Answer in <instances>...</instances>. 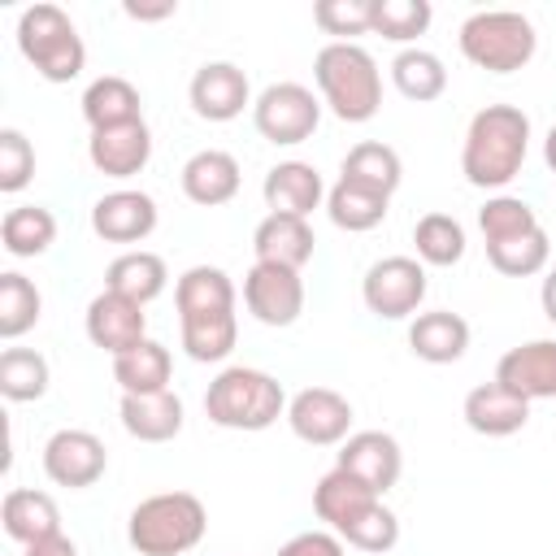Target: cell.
<instances>
[{"label":"cell","mask_w":556,"mask_h":556,"mask_svg":"<svg viewBox=\"0 0 556 556\" xmlns=\"http://www.w3.org/2000/svg\"><path fill=\"white\" fill-rule=\"evenodd\" d=\"M408 348L417 361L426 365H452L469 352V321L452 308H434V313H417L408 326Z\"/></svg>","instance_id":"obj_22"},{"label":"cell","mask_w":556,"mask_h":556,"mask_svg":"<svg viewBox=\"0 0 556 556\" xmlns=\"http://www.w3.org/2000/svg\"><path fill=\"white\" fill-rule=\"evenodd\" d=\"M313 78L321 91V104L339 122H369L382 109V70L361 43L330 39L313 56Z\"/></svg>","instance_id":"obj_2"},{"label":"cell","mask_w":556,"mask_h":556,"mask_svg":"<svg viewBox=\"0 0 556 556\" xmlns=\"http://www.w3.org/2000/svg\"><path fill=\"white\" fill-rule=\"evenodd\" d=\"M313 22L326 35H339V43H352V35L374 30V0H317Z\"/></svg>","instance_id":"obj_41"},{"label":"cell","mask_w":556,"mask_h":556,"mask_svg":"<svg viewBox=\"0 0 556 556\" xmlns=\"http://www.w3.org/2000/svg\"><path fill=\"white\" fill-rule=\"evenodd\" d=\"M83 117L91 130H109V126H126V122H139L143 117V100H139V87L122 74H100L87 83L83 91Z\"/></svg>","instance_id":"obj_25"},{"label":"cell","mask_w":556,"mask_h":556,"mask_svg":"<svg viewBox=\"0 0 556 556\" xmlns=\"http://www.w3.org/2000/svg\"><path fill=\"white\" fill-rule=\"evenodd\" d=\"M17 52L48 83H74L87 65V43L61 4H30L17 17Z\"/></svg>","instance_id":"obj_6"},{"label":"cell","mask_w":556,"mask_h":556,"mask_svg":"<svg viewBox=\"0 0 556 556\" xmlns=\"http://www.w3.org/2000/svg\"><path fill=\"white\" fill-rule=\"evenodd\" d=\"M539 304H543V317L556 326V265L543 274V287H539Z\"/></svg>","instance_id":"obj_47"},{"label":"cell","mask_w":556,"mask_h":556,"mask_svg":"<svg viewBox=\"0 0 556 556\" xmlns=\"http://www.w3.org/2000/svg\"><path fill=\"white\" fill-rule=\"evenodd\" d=\"M22 556H78V547H74V539H65V534L56 530V534H43V539L26 543Z\"/></svg>","instance_id":"obj_45"},{"label":"cell","mask_w":556,"mask_h":556,"mask_svg":"<svg viewBox=\"0 0 556 556\" xmlns=\"http://www.w3.org/2000/svg\"><path fill=\"white\" fill-rule=\"evenodd\" d=\"M313 226L304 217H282V213H265L261 226L252 230V252L261 265H282V269H304L313 261Z\"/></svg>","instance_id":"obj_21"},{"label":"cell","mask_w":556,"mask_h":556,"mask_svg":"<svg viewBox=\"0 0 556 556\" xmlns=\"http://www.w3.org/2000/svg\"><path fill=\"white\" fill-rule=\"evenodd\" d=\"M261 195H265V208L269 213H282V217H304L326 200V182L317 174V165L308 161H278L265 182H261Z\"/></svg>","instance_id":"obj_20"},{"label":"cell","mask_w":556,"mask_h":556,"mask_svg":"<svg viewBox=\"0 0 556 556\" xmlns=\"http://www.w3.org/2000/svg\"><path fill=\"white\" fill-rule=\"evenodd\" d=\"M104 469H109V452L91 430L65 426L43 443V473L56 486H70V491L96 486L104 478Z\"/></svg>","instance_id":"obj_11"},{"label":"cell","mask_w":556,"mask_h":556,"mask_svg":"<svg viewBox=\"0 0 556 556\" xmlns=\"http://www.w3.org/2000/svg\"><path fill=\"white\" fill-rule=\"evenodd\" d=\"M460 52L469 65L486 70V74H517L530 65L534 48H539V35H534V22L517 9H482V13H469L460 22Z\"/></svg>","instance_id":"obj_5"},{"label":"cell","mask_w":556,"mask_h":556,"mask_svg":"<svg viewBox=\"0 0 556 556\" xmlns=\"http://www.w3.org/2000/svg\"><path fill=\"white\" fill-rule=\"evenodd\" d=\"M339 178L356 182V187H369L378 195H395V187L404 182V161H400V152L391 143L365 139V143L348 148V156L339 165Z\"/></svg>","instance_id":"obj_30"},{"label":"cell","mask_w":556,"mask_h":556,"mask_svg":"<svg viewBox=\"0 0 556 556\" xmlns=\"http://www.w3.org/2000/svg\"><path fill=\"white\" fill-rule=\"evenodd\" d=\"M243 304L261 326H291L304 313V278L282 265H252L243 274Z\"/></svg>","instance_id":"obj_10"},{"label":"cell","mask_w":556,"mask_h":556,"mask_svg":"<svg viewBox=\"0 0 556 556\" xmlns=\"http://www.w3.org/2000/svg\"><path fill=\"white\" fill-rule=\"evenodd\" d=\"M430 17V0H374V35L391 43H413L417 35H426Z\"/></svg>","instance_id":"obj_39"},{"label":"cell","mask_w":556,"mask_h":556,"mask_svg":"<svg viewBox=\"0 0 556 556\" xmlns=\"http://www.w3.org/2000/svg\"><path fill=\"white\" fill-rule=\"evenodd\" d=\"M204 417L222 430H269L287 417V391L265 369L226 365L204 391Z\"/></svg>","instance_id":"obj_3"},{"label":"cell","mask_w":556,"mask_h":556,"mask_svg":"<svg viewBox=\"0 0 556 556\" xmlns=\"http://www.w3.org/2000/svg\"><path fill=\"white\" fill-rule=\"evenodd\" d=\"M495 382L534 400H556V339H530L500 356Z\"/></svg>","instance_id":"obj_16"},{"label":"cell","mask_w":556,"mask_h":556,"mask_svg":"<svg viewBox=\"0 0 556 556\" xmlns=\"http://www.w3.org/2000/svg\"><path fill=\"white\" fill-rule=\"evenodd\" d=\"M543 161H547V169L556 174V126H552L547 139H543Z\"/></svg>","instance_id":"obj_48"},{"label":"cell","mask_w":556,"mask_h":556,"mask_svg":"<svg viewBox=\"0 0 556 556\" xmlns=\"http://www.w3.org/2000/svg\"><path fill=\"white\" fill-rule=\"evenodd\" d=\"M122 426L130 439L139 443H169L182 421H187V408L174 391H152V395H122Z\"/></svg>","instance_id":"obj_23"},{"label":"cell","mask_w":556,"mask_h":556,"mask_svg":"<svg viewBox=\"0 0 556 556\" xmlns=\"http://www.w3.org/2000/svg\"><path fill=\"white\" fill-rule=\"evenodd\" d=\"M187 100H191L195 117H204V122H235L248 104H256L252 87H248V74L235 61H204L191 74Z\"/></svg>","instance_id":"obj_12"},{"label":"cell","mask_w":556,"mask_h":556,"mask_svg":"<svg viewBox=\"0 0 556 556\" xmlns=\"http://www.w3.org/2000/svg\"><path fill=\"white\" fill-rule=\"evenodd\" d=\"M460 417L473 434H486V439H508L517 430H526L530 421V400L508 391L504 382H482L465 395L460 404Z\"/></svg>","instance_id":"obj_18"},{"label":"cell","mask_w":556,"mask_h":556,"mask_svg":"<svg viewBox=\"0 0 556 556\" xmlns=\"http://www.w3.org/2000/svg\"><path fill=\"white\" fill-rule=\"evenodd\" d=\"M122 13L135 17V22H161V17H174L178 4H174V0H161V4H135V0H126Z\"/></svg>","instance_id":"obj_46"},{"label":"cell","mask_w":556,"mask_h":556,"mask_svg":"<svg viewBox=\"0 0 556 556\" xmlns=\"http://www.w3.org/2000/svg\"><path fill=\"white\" fill-rule=\"evenodd\" d=\"M48 382H52V369H48L43 352H35V348H4L0 352V395L9 404L43 400Z\"/></svg>","instance_id":"obj_34"},{"label":"cell","mask_w":556,"mask_h":556,"mask_svg":"<svg viewBox=\"0 0 556 556\" xmlns=\"http://www.w3.org/2000/svg\"><path fill=\"white\" fill-rule=\"evenodd\" d=\"M0 526L13 543H35L43 534H56L61 530V513H56V500L48 491H30V486H13L0 504Z\"/></svg>","instance_id":"obj_27"},{"label":"cell","mask_w":556,"mask_h":556,"mask_svg":"<svg viewBox=\"0 0 556 556\" xmlns=\"http://www.w3.org/2000/svg\"><path fill=\"white\" fill-rule=\"evenodd\" d=\"M208 530L204 500L191 491H156L126 517V539L139 556H182Z\"/></svg>","instance_id":"obj_4"},{"label":"cell","mask_w":556,"mask_h":556,"mask_svg":"<svg viewBox=\"0 0 556 556\" xmlns=\"http://www.w3.org/2000/svg\"><path fill=\"white\" fill-rule=\"evenodd\" d=\"M156 200L139 187H117V191H104L96 204H91V230L104 239V243H143L152 230H156Z\"/></svg>","instance_id":"obj_14"},{"label":"cell","mask_w":556,"mask_h":556,"mask_svg":"<svg viewBox=\"0 0 556 556\" xmlns=\"http://www.w3.org/2000/svg\"><path fill=\"white\" fill-rule=\"evenodd\" d=\"M391 83L404 100H417V104H430L447 91V65L430 52V48H400L395 61H391Z\"/></svg>","instance_id":"obj_31"},{"label":"cell","mask_w":556,"mask_h":556,"mask_svg":"<svg viewBox=\"0 0 556 556\" xmlns=\"http://www.w3.org/2000/svg\"><path fill=\"white\" fill-rule=\"evenodd\" d=\"M174 308L178 321L182 317H200V313H235V282L226 269L217 265H191L178 274L174 282Z\"/></svg>","instance_id":"obj_26"},{"label":"cell","mask_w":556,"mask_h":556,"mask_svg":"<svg viewBox=\"0 0 556 556\" xmlns=\"http://www.w3.org/2000/svg\"><path fill=\"white\" fill-rule=\"evenodd\" d=\"M87 161L96 165V174L104 178H135L148 161H152V130L148 122H126V126H109V130H91L87 139Z\"/></svg>","instance_id":"obj_17"},{"label":"cell","mask_w":556,"mask_h":556,"mask_svg":"<svg viewBox=\"0 0 556 556\" xmlns=\"http://www.w3.org/2000/svg\"><path fill=\"white\" fill-rule=\"evenodd\" d=\"M426 265L417 256H382L361 278V300L382 321H404L426 300Z\"/></svg>","instance_id":"obj_8"},{"label":"cell","mask_w":556,"mask_h":556,"mask_svg":"<svg viewBox=\"0 0 556 556\" xmlns=\"http://www.w3.org/2000/svg\"><path fill=\"white\" fill-rule=\"evenodd\" d=\"M465 243H469L465 239V226L452 213H426L413 226V248H417V261L421 265L447 269V265H456L465 256Z\"/></svg>","instance_id":"obj_36"},{"label":"cell","mask_w":556,"mask_h":556,"mask_svg":"<svg viewBox=\"0 0 556 556\" xmlns=\"http://www.w3.org/2000/svg\"><path fill=\"white\" fill-rule=\"evenodd\" d=\"M539 226V213L521 200V195H491L482 208H478V230L486 243H500V239H513V235H526Z\"/></svg>","instance_id":"obj_40"},{"label":"cell","mask_w":556,"mask_h":556,"mask_svg":"<svg viewBox=\"0 0 556 556\" xmlns=\"http://www.w3.org/2000/svg\"><path fill=\"white\" fill-rule=\"evenodd\" d=\"M486 261L504 274V278H534L547 269L552 261V243H547V230L534 226L526 235H513V239H500V243H486Z\"/></svg>","instance_id":"obj_37"},{"label":"cell","mask_w":556,"mask_h":556,"mask_svg":"<svg viewBox=\"0 0 556 556\" xmlns=\"http://www.w3.org/2000/svg\"><path fill=\"white\" fill-rule=\"evenodd\" d=\"M178 182H182V195H187L191 204L217 208V204H230V200L239 195L243 174H239V161H235L226 148H200L195 156H187Z\"/></svg>","instance_id":"obj_19"},{"label":"cell","mask_w":556,"mask_h":556,"mask_svg":"<svg viewBox=\"0 0 556 556\" xmlns=\"http://www.w3.org/2000/svg\"><path fill=\"white\" fill-rule=\"evenodd\" d=\"M0 243L9 256L26 261V256H43L56 243V217L43 204H17L4 213L0 222Z\"/></svg>","instance_id":"obj_32"},{"label":"cell","mask_w":556,"mask_h":556,"mask_svg":"<svg viewBox=\"0 0 556 556\" xmlns=\"http://www.w3.org/2000/svg\"><path fill=\"white\" fill-rule=\"evenodd\" d=\"M178 330H182V348H187L191 361L217 365V361H226L235 352L239 317L235 313H200V317H182Z\"/></svg>","instance_id":"obj_35"},{"label":"cell","mask_w":556,"mask_h":556,"mask_svg":"<svg viewBox=\"0 0 556 556\" xmlns=\"http://www.w3.org/2000/svg\"><path fill=\"white\" fill-rule=\"evenodd\" d=\"M39 313H43L39 287L17 269L0 274V339H22L26 330H35Z\"/></svg>","instance_id":"obj_38"},{"label":"cell","mask_w":556,"mask_h":556,"mask_svg":"<svg viewBox=\"0 0 556 556\" xmlns=\"http://www.w3.org/2000/svg\"><path fill=\"white\" fill-rule=\"evenodd\" d=\"M526 152H530V117L517 104H486L469 117L460 174L469 187L500 191L521 174Z\"/></svg>","instance_id":"obj_1"},{"label":"cell","mask_w":556,"mask_h":556,"mask_svg":"<svg viewBox=\"0 0 556 556\" xmlns=\"http://www.w3.org/2000/svg\"><path fill=\"white\" fill-rule=\"evenodd\" d=\"M382 495L378 491H369L361 478H352L348 469H330V473H321L317 478V486H313V513L334 530V534H343L365 508H374Z\"/></svg>","instance_id":"obj_24"},{"label":"cell","mask_w":556,"mask_h":556,"mask_svg":"<svg viewBox=\"0 0 556 556\" xmlns=\"http://www.w3.org/2000/svg\"><path fill=\"white\" fill-rule=\"evenodd\" d=\"M287 426L300 443L334 447L352 434V404L334 387H304L287 400Z\"/></svg>","instance_id":"obj_9"},{"label":"cell","mask_w":556,"mask_h":556,"mask_svg":"<svg viewBox=\"0 0 556 556\" xmlns=\"http://www.w3.org/2000/svg\"><path fill=\"white\" fill-rule=\"evenodd\" d=\"M334 469H348V473L361 478L369 491L387 495V491L400 482L404 452H400L395 434H387V430H352V434L339 443Z\"/></svg>","instance_id":"obj_13"},{"label":"cell","mask_w":556,"mask_h":556,"mask_svg":"<svg viewBox=\"0 0 556 556\" xmlns=\"http://www.w3.org/2000/svg\"><path fill=\"white\" fill-rule=\"evenodd\" d=\"M30 178H35V148L17 126H4L0 130V191L17 195Z\"/></svg>","instance_id":"obj_43"},{"label":"cell","mask_w":556,"mask_h":556,"mask_svg":"<svg viewBox=\"0 0 556 556\" xmlns=\"http://www.w3.org/2000/svg\"><path fill=\"white\" fill-rule=\"evenodd\" d=\"M339 539L352 543V547H361V552H391V547L400 543V517L378 500V504L365 508Z\"/></svg>","instance_id":"obj_42"},{"label":"cell","mask_w":556,"mask_h":556,"mask_svg":"<svg viewBox=\"0 0 556 556\" xmlns=\"http://www.w3.org/2000/svg\"><path fill=\"white\" fill-rule=\"evenodd\" d=\"M387 208H391V195H378V191L356 187V182H343V178L326 191V213H330V222H334L339 230H348V235H365V230L382 226Z\"/></svg>","instance_id":"obj_33"},{"label":"cell","mask_w":556,"mask_h":556,"mask_svg":"<svg viewBox=\"0 0 556 556\" xmlns=\"http://www.w3.org/2000/svg\"><path fill=\"white\" fill-rule=\"evenodd\" d=\"M169 374H174V356L165 343L143 339L130 352L113 356V382L122 387V395H152V391H169Z\"/></svg>","instance_id":"obj_29"},{"label":"cell","mask_w":556,"mask_h":556,"mask_svg":"<svg viewBox=\"0 0 556 556\" xmlns=\"http://www.w3.org/2000/svg\"><path fill=\"white\" fill-rule=\"evenodd\" d=\"M165 282H169L165 261L156 252H143V248H130V252L113 256L109 269H104V291H117L135 304H152L165 291Z\"/></svg>","instance_id":"obj_28"},{"label":"cell","mask_w":556,"mask_h":556,"mask_svg":"<svg viewBox=\"0 0 556 556\" xmlns=\"http://www.w3.org/2000/svg\"><path fill=\"white\" fill-rule=\"evenodd\" d=\"M83 326H87V339L96 348H104L109 356H122V352H130L135 343L148 339V313H143V304H135V300H126L117 291H100L87 304Z\"/></svg>","instance_id":"obj_15"},{"label":"cell","mask_w":556,"mask_h":556,"mask_svg":"<svg viewBox=\"0 0 556 556\" xmlns=\"http://www.w3.org/2000/svg\"><path fill=\"white\" fill-rule=\"evenodd\" d=\"M321 122V100L304 83H269L252 104V126L274 148H295L313 139Z\"/></svg>","instance_id":"obj_7"},{"label":"cell","mask_w":556,"mask_h":556,"mask_svg":"<svg viewBox=\"0 0 556 556\" xmlns=\"http://www.w3.org/2000/svg\"><path fill=\"white\" fill-rule=\"evenodd\" d=\"M278 556H343V539L334 530H304V534H291Z\"/></svg>","instance_id":"obj_44"}]
</instances>
